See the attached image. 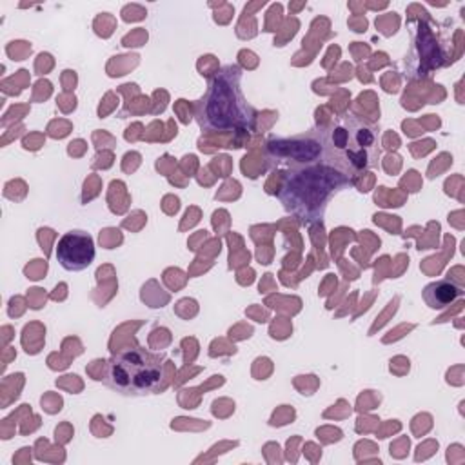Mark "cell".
I'll use <instances>...</instances> for the list:
<instances>
[{
    "label": "cell",
    "mask_w": 465,
    "mask_h": 465,
    "mask_svg": "<svg viewBox=\"0 0 465 465\" xmlns=\"http://www.w3.org/2000/svg\"><path fill=\"white\" fill-rule=\"evenodd\" d=\"M242 71L234 65L220 69L209 85L207 94L194 109L196 122L207 131H227L252 127L254 109L240 89Z\"/></svg>",
    "instance_id": "1"
},
{
    "label": "cell",
    "mask_w": 465,
    "mask_h": 465,
    "mask_svg": "<svg viewBox=\"0 0 465 465\" xmlns=\"http://www.w3.org/2000/svg\"><path fill=\"white\" fill-rule=\"evenodd\" d=\"M334 162L340 163L336 158L331 163H320L318 167H305L287 176L280 191V200L283 205L300 216L314 214V207L323 203L327 194L336 189V185L349 182V174L343 169H336Z\"/></svg>",
    "instance_id": "3"
},
{
    "label": "cell",
    "mask_w": 465,
    "mask_h": 465,
    "mask_svg": "<svg viewBox=\"0 0 465 465\" xmlns=\"http://www.w3.org/2000/svg\"><path fill=\"white\" fill-rule=\"evenodd\" d=\"M165 354L143 347L114 352L105 367L104 381L124 396L154 394L162 387Z\"/></svg>",
    "instance_id": "2"
},
{
    "label": "cell",
    "mask_w": 465,
    "mask_h": 465,
    "mask_svg": "<svg viewBox=\"0 0 465 465\" xmlns=\"http://www.w3.org/2000/svg\"><path fill=\"white\" fill-rule=\"evenodd\" d=\"M347 124L349 129L336 127L332 131V147L338 153L343 151V156L340 160L352 174H356L358 171L376 163V158L380 154L378 134L371 124L360 118L349 116Z\"/></svg>",
    "instance_id": "4"
},
{
    "label": "cell",
    "mask_w": 465,
    "mask_h": 465,
    "mask_svg": "<svg viewBox=\"0 0 465 465\" xmlns=\"http://www.w3.org/2000/svg\"><path fill=\"white\" fill-rule=\"evenodd\" d=\"M423 302L430 309H445L463 294V287L452 280H436L423 287Z\"/></svg>",
    "instance_id": "6"
},
{
    "label": "cell",
    "mask_w": 465,
    "mask_h": 465,
    "mask_svg": "<svg viewBox=\"0 0 465 465\" xmlns=\"http://www.w3.org/2000/svg\"><path fill=\"white\" fill-rule=\"evenodd\" d=\"M56 260L65 271H84L94 260V242L85 231H67L56 245Z\"/></svg>",
    "instance_id": "5"
}]
</instances>
